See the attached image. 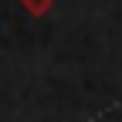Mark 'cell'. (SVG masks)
<instances>
[{
	"label": "cell",
	"mask_w": 122,
	"mask_h": 122,
	"mask_svg": "<svg viewBox=\"0 0 122 122\" xmlns=\"http://www.w3.org/2000/svg\"><path fill=\"white\" fill-rule=\"evenodd\" d=\"M24 10H27V14H34V17H41V14H48V10H51V0H24Z\"/></svg>",
	"instance_id": "6da1fadb"
}]
</instances>
